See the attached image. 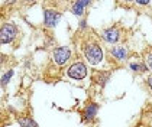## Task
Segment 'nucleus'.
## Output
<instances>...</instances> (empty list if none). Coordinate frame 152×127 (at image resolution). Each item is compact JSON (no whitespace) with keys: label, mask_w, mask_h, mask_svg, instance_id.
Instances as JSON below:
<instances>
[{"label":"nucleus","mask_w":152,"mask_h":127,"mask_svg":"<svg viewBox=\"0 0 152 127\" xmlns=\"http://www.w3.org/2000/svg\"><path fill=\"white\" fill-rule=\"evenodd\" d=\"M125 1H132V0H125Z\"/></svg>","instance_id":"16"},{"label":"nucleus","mask_w":152,"mask_h":127,"mask_svg":"<svg viewBox=\"0 0 152 127\" xmlns=\"http://www.w3.org/2000/svg\"><path fill=\"white\" fill-rule=\"evenodd\" d=\"M67 75L72 80H83L87 75V67L83 62H75L67 69Z\"/></svg>","instance_id":"2"},{"label":"nucleus","mask_w":152,"mask_h":127,"mask_svg":"<svg viewBox=\"0 0 152 127\" xmlns=\"http://www.w3.org/2000/svg\"><path fill=\"white\" fill-rule=\"evenodd\" d=\"M112 55L115 58H117V59H120V61H125L126 57H128L125 48H113V49H112Z\"/></svg>","instance_id":"9"},{"label":"nucleus","mask_w":152,"mask_h":127,"mask_svg":"<svg viewBox=\"0 0 152 127\" xmlns=\"http://www.w3.org/2000/svg\"><path fill=\"white\" fill-rule=\"evenodd\" d=\"M70 58H71V49L68 46H59L57 49H54V61L58 65H64Z\"/></svg>","instance_id":"4"},{"label":"nucleus","mask_w":152,"mask_h":127,"mask_svg":"<svg viewBox=\"0 0 152 127\" xmlns=\"http://www.w3.org/2000/svg\"><path fill=\"white\" fill-rule=\"evenodd\" d=\"M130 69H132V71H135V72H143V71H146V65L132 62V64H130Z\"/></svg>","instance_id":"11"},{"label":"nucleus","mask_w":152,"mask_h":127,"mask_svg":"<svg viewBox=\"0 0 152 127\" xmlns=\"http://www.w3.org/2000/svg\"><path fill=\"white\" fill-rule=\"evenodd\" d=\"M148 85H149V88L152 90V77L151 78H148Z\"/></svg>","instance_id":"15"},{"label":"nucleus","mask_w":152,"mask_h":127,"mask_svg":"<svg viewBox=\"0 0 152 127\" xmlns=\"http://www.w3.org/2000/svg\"><path fill=\"white\" fill-rule=\"evenodd\" d=\"M90 1H91V0H77V1L72 4L71 12H72L75 16H81L83 12L86 10V7L90 4Z\"/></svg>","instance_id":"7"},{"label":"nucleus","mask_w":152,"mask_h":127,"mask_svg":"<svg viewBox=\"0 0 152 127\" xmlns=\"http://www.w3.org/2000/svg\"><path fill=\"white\" fill-rule=\"evenodd\" d=\"M149 1H151V0H136V3H138L139 6H146Z\"/></svg>","instance_id":"14"},{"label":"nucleus","mask_w":152,"mask_h":127,"mask_svg":"<svg viewBox=\"0 0 152 127\" xmlns=\"http://www.w3.org/2000/svg\"><path fill=\"white\" fill-rule=\"evenodd\" d=\"M61 19V13L57 10H52V9H47L44 12V23L49 26V28H54Z\"/></svg>","instance_id":"5"},{"label":"nucleus","mask_w":152,"mask_h":127,"mask_svg":"<svg viewBox=\"0 0 152 127\" xmlns=\"http://www.w3.org/2000/svg\"><path fill=\"white\" fill-rule=\"evenodd\" d=\"M97 111H99V104H90V105H87V108H86V111H84V118H86V121H91L94 120V117L97 115Z\"/></svg>","instance_id":"8"},{"label":"nucleus","mask_w":152,"mask_h":127,"mask_svg":"<svg viewBox=\"0 0 152 127\" xmlns=\"http://www.w3.org/2000/svg\"><path fill=\"white\" fill-rule=\"evenodd\" d=\"M16 38V26L12 23H4L0 30V41L1 44H10Z\"/></svg>","instance_id":"3"},{"label":"nucleus","mask_w":152,"mask_h":127,"mask_svg":"<svg viewBox=\"0 0 152 127\" xmlns=\"http://www.w3.org/2000/svg\"><path fill=\"white\" fill-rule=\"evenodd\" d=\"M102 36H103V39H104L106 42H109V44H116L117 41H119V38H120V33H119L117 29L110 28V29H106Z\"/></svg>","instance_id":"6"},{"label":"nucleus","mask_w":152,"mask_h":127,"mask_svg":"<svg viewBox=\"0 0 152 127\" xmlns=\"http://www.w3.org/2000/svg\"><path fill=\"white\" fill-rule=\"evenodd\" d=\"M18 123L20 124L22 127H36V121H34L32 118H28V117H25V118H18Z\"/></svg>","instance_id":"10"},{"label":"nucleus","mask_w":152,"mask_h":127,"mask_svg":"<svg viewBox=\"0 0 152 127\" xmlns=\"http://www.w3.org/2000/svg\"><path fill=\"white\" fill-rule=\"evenodd\" d=\"M84 54H86L87 61H88L91 65H97V64H100V61L103 59L102 48L97 45V44H91V45H88L87 48H86Z\"/></svg>","instance_id":"1"},{"label":"nucleus","mask_w":152,"mask_h":127,"mask_svg":"<svg viewBox=\"0 0 152 127\" xmlns=\"http://www.w3.org/2000/svg\"><path fill=\"white\" fill-rule=\"evenodd\" d=\"M12 77H13V69H10L7 74H4V75L1 77V84H3V85H6V84L10 81V78H12Z\"/></svg>","instance_id":"12"},{"label":"nucleus","mask_w":152,"mask_h":127,"mask_svg":"<svg viewBox=\"0 0 152 127\" xmlns=\"http://www.w3.org/2000/svg\"><path fill=\"white\" fill-rule=\"evenodd\" d=\"M146 67L152 71V54L151 55H148V58H146Z\"/></svg>","instance_id":"13"}]
</instances>
